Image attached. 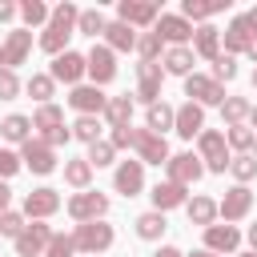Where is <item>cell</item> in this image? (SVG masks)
Masks as SVG:
<instances>
[{"instance_id":"39","label":"cell","mask_w":257,"mask_h":257,"mask_svg":"<svg viewBox=\"0 0 257 257\" xmlns=\"http://www.w3.org/2000/svg\"><path fill=\"white\" fill-rule=\"evenodd\" d=\"M229 173L237 177V185H249V181L257 177V157H253V153H237V157L229 161Z\"/></svg>"},{"instance_id":"40","label":"cell","mask_w":257,"mask_h":257,"mask_svg":"<svg viewBox=\"0 0 257 257\" xmlns=\"http://www.w3.org/2000/svg\"><path fill=\"white\" fill-rule=\"evenodd\" d=\"M72 137L84 141V145H96L100 141V116H76L72 120Z\"/></svg>"},{"instance_id":"25","label":"cell","mask_w":257,"mask_h":257,"mask_svg":"<svg viewBox=\"0 0 257 257\" xmlns=\"http://www.w3.org/2000/svg\"><path fill=\"white\" fill-rule=\"evenodd\" d=\"M229 8V0H181V16L193 24V20H201V24H209L217 12H225Z\"/></svg>"},{"instance_id":"58","label":"cell","mask_w":257,"mask_h":257,"mask_svg":"<svg viewBox=\"0 0 257 257\" xmlns=\"http://www.w3.org/2000/svg\"><path fill=\"white\" fill-rule=\"evenodd\" d=\"M0 68H4V44H0Z\"/></svg>"},{"instance_id":"48","label":"cell","mask_w":257,"mask_h":257,"mask_svg":"<svg viewBox=\"0 0 257 257\" xmlns=\"http://www.w3.org/2000/svg\"><path fill=\"white\" fill-rule=\"evenodd\" d=\"M20 153H12V149H0V181H8V177H16L20 173Z\"/></svg>"},{"instance_id":"12","label":"cell","mask_w":257,"mask_h":257,"mask_svg":"<svg viewBox=\"0 0 257 257\" xmlns=\"http://www.w3.org/2000/svg\"><path fill=\"white\" fill-rule=\"evenodd\" d=\"M165 169H169V181H173V185H185V189L205 177V165H201V157H193V153H173Z\"/></svg>"},{"instance_id":"43","label":"cell","mask_w":257,"mask_h":257,"mask_svg":"<svg viewBox=\"0 0 257 257\" xmlns=\"http://www.w3.org/2000/svg\"><path fill=\"white\" fill-rule=\"evenodd\" d=\"M112 157H116L112 141H96V145H88V165H92V169H104V165H112Z\"/></svg>"},{"instance_id":"33","label":"cell","mask_w":257,"mask_h":257,"mask_svg":"<svg viewBox=\"0 0 257 257\" xmlns=\"http://www.w3.org/2000/svg\"><path fill=\"white\" fill-rule=\"evenodd\" d=\"M64 181L72 185V189H88L92 185V165H88V157H72V161H64Z\"/></svg>"},{"instance_id":"36","label":"cell","mask_w":257,"mask_h":257,"mask_svg":"<svg viewBox=\"0 0 257 257\" xmlns=\"http://www.w3.org/2000/svg\"><path fill=\"white\" fill-rule=\"evenodd\" d=\"M64 124V108L60 104H40L36 112H32V128L44 137V133H52V128H60Z\"/></svg>"},{"instance_id":"3","label":"cell","mask_w":257,"mask_h":257,"mask_svg":"<svg viewBox=\"0 0 257 257\" xmlns=\"http://www.w3.org/2000/svg\"><path fill=\"white\" fill-rule=\"evenodd\" d=\"M112 241H116V233H112L108 221H84V225L72 229V245H76V253H88V257L112 249Z\"/></svg>"},{"instance_id":"52","label":"cell","mask_w":257,"mask_h":257,"mask_svg":"<svg viewBox=\"0 0 257 257\" xmlns=\"http://www.w3.org/2000/svg\"><path fill=\"white\" fill-rule=\"evenodd\" d=\"M153 257H185V253H181V249H177V245H161V249H157V253H153Z\"/></svg>"},{"instance_id":"42","label":"cell","mask_w":257,"mask_h":257,"mask_svg":"<svg viewBox=\"0 0 257 257\" xmlns=\"http://www.w3.org/2000/svg\"><path fill=\"white\" fill-rule=\"evenodd\" d=\"M137 52H141V60H157V56L165 52V40H161L157 32H141V40H137Z\"/></svg>"},{"instance_id":"16","label":"cell","mask_w":257,"mask_h":257,"mask_svg":"<svg viewBox=\"0 0 257 257\" xmlns=\"http://www.w3.org/2000/svg\"><path fill=\"white\" fill-rule=\"evenodd\" d=\"M60 209V193L56 189H32V193H24V217L28 221H44V217H52Z\"/></svg>"},{"instance_id":"8","label":"cell","mask_w":257,"mask_h":257,"mask_svg":"<svg viewBox=\"0 0 257 257\" xmlns=\"http://www.w3.org/2000/svg\"><path fill=\"white\" fill-rule=\"evenodd\" d=\"M153 32H157L169 48H185V44L193 40V32H197V28H193L181 12H177V16H173V12H161V20L153 24Z\"/></svg>"},{"instance_id":"51","label":"cell","mask_w":257,"mask_h":257,"mask_svg":"<svg viewBox=\"0 0 257 257\" xmlns=\"http://www.w3.org/2000/svg\"><path fill=\"white\" fill-rule=\"evenodd\" d=\"M8 201H12V189H8V181H0V217L8 213Z\"/></svg>"},{"instance_id":"6","label":"cell","mask_w":257,"mask_h":257,"mask_svg":"<svg viewBox=\"0 0 257 257\" xmlns=\"http://www.w3.org/2000/svg\"><path fill=\"white\" fill-rule=\"evenodd\" d=\"M185 96L193 100V104H225V84H217L213 76H205V72H193V76H185Z\"/></svg>"},{"instance_id":"15","label":"cell","mask_w":257,"mask_h":257,"mask_svg":"<svg viewBox=\"0 0 257 257\" xmlns=\"http://www.w3.org/2000/svg\"><path fill=\"white\" fill-rule=\"evenodd\" d=\"M137 153H141V165H169V141L165 137H157V133H149V128H137V145H133Z\"/></svg>"},{"instance_id":"27","label":"cell","mask_w":257,"mask_h":257,"mask_svg":"<svg viewBox=\"0 0 257 257\" xmlns=\"http://www.w3.org/2000/svg\"><path fill=\"white\" fill-rule=\"evenodd\" d=\"M0 137L12 141V145H28V141H32V116H24V112H8V116L0 120Z\"/></svg>"},{"instance_id":"20","label":"cell","mask_w":257,"mask_h":257,"mask_svg":"<svg viewBox=\"0 0 257 257\" xmlns=\"http://www.w3.org/2000/svg\"><path fill=\"white\" fill-rule=\"evenodd\" d=\"M112 185H116V193L137 197V193L145 189V165H141V161H120L116 173H112Z\"/></svg>"},{"instance_id":"61","label":"cell","mask_w":257,"mask_h":257,"mask_svg":"<svg viewBox=\"0 0 257 257\" xmlns=\"http://www.w3.org/2000/svg\"><path fill=\"white\" fill-rule=\"evenodd\" d=\"M253 157H257V141H253Z\"/></svg>"},{"instance_id":"47","label":"cell","mask_w":257,"mask_h":257,"mask_svg":"<svg viewBox=\"0 0 257 257\" xmlns=\"http://www.w3.org/2000/svg\"><path fill=\"white\" fill-rule=\"evenodd\" d=\"M72 253H76L72 233H56V237H52V245L44 249V257H72Z\"/></svg>"},{"instance_id":"31","label":"cell","mask_w":257,"mask_h":257,"mask_svg":"<svg viewBox=\"0 0 257 257\" xmlns=\"http://www.w3.org/2000/svg\"><path fill=\"white\" fill-rule=\"evenodd\" d=\"M24 92H28L36 104H52V96H56V80H52L48 72H32V76L24 80Z\"/></svg>"},{"instance_id":"44","label":"cell","mask_w":257,"mask_h":257,"mask_svg":"<svg viewBox=\"0 0 257 257\" xmlns=\"http://www.w3.org/2000/svg\"><path fill=\"white\" fill-rule=\"evenodd\" d=\"M233 76H237V56L221 52V56L213 60V80H217V84H225V80H233Z\"/></svg>"},{"instance_id":"59","label":"cell","mask_w":257,"mask_h":257,"mask_svg":"<svg viewBox=\"0 0 257 257\" xmlns=\"http://www.w3.org/2000/svg\"><path fill=\"white\" fill-rule=\"evenodd\" d=\"M237 257H257V253H253V249H249V253H237Z\"/></svg>"},{"instance_id":"2","label":"cell","mask_w":257,"mask_h":257,"mask_svg":"<svg viewBox=\"0 0 257 257\" xmlns=\"http://www.w3.org/2000/svg\"><path fill=\"white\" fill-rule=\"evenodd\" d=\"M197 157H201L205 173H225V169H229V161H233L225 133H217V128H205V133L197 137Z\"/></svg>"},{"instance_id":"30","label":"cell","mask_w":257,"mask_h":257,"mask_svg":"<svg viewBox=\"0 0 257 257\" xmlns=\"http://www.w3.org/2000/svg\"><path fill=\"white\" fill-rule=\"evenodd\" d=\"M185 213H189V225H201V229L217 225V201L213 197H193L185 205Z\"/></svg>"},{"instance_id":"24","label":"cell","mask_w":257,"mask_h":257,"mask_svg":"<svg viewBox=\"0 0 257 257\" xmlns=\"http://www.w3.org/2000/svg\"><path fill=\"white\" fill-rule=\"evenodd\" d=\"M153 209L157 213H169V209H177V205H189V193H185V185H173V181H161V185H153Z\"/></svg>"},{"instance_id":"45","label":"cell","mask_w":257,"mask_h":257,"mask_svg":"<svg viewBox=\"0 0 257 257\" xmlns=\"http://www.w3.org/2000/svg\"><path fill=\"white\" fill-rule=\"evenodd\" d=\"M24 229H28V221H24V213H12V209H8V213L0 217V237H12V241H16V237H20Z\"/></svg>"},{"instance_id":"9","label":"cell","mask_w":257,"mask_h":257,"mask_svg":"<svg viewBox=\"0 0 257 257\" xmlns=\"http://www.w3.org/2000/svg\"><path fill=\"white\" fill-rule=\"evenodd\" d=\"M48 76L52 80H64V84H80L84 76H88V56H80V52H60V56H52V68H48Z\"/></svg>"},{"instance_id":"4","label":"cell","mask_w":257,"mask_h":257,"mask_svg":"<svg viewBox=\"0 0 257 257\" xmlns=\"http://www.w3.org/2000/svg\"><path fill=\"white\" fill-rule=\"evenodd\" d=\"M64 209H68V217H72L76 225H84V221H104V213H108V197L84 189V193H72Z\"/></svg>"},{"instance_id":"55","label":"cell","mask_w":257,"mask_h":257,"mask_svg":"<svg viewBox=\"0 0 257 257\" xmlns=\"http://www.w3.org/2000/svg\"><path fill=\"white\" fill-rule=\"evenodd\" d=\"M245 20H249V28L257 32V8H249V12H245Z\"/></svg>"},{"instance_id":"5","label":"cell","mask_w":257,"mask_h":257,"mask_svg":"<svg viewBox=\"0 0 257 257\" xmlns=\"http://www.w3.org/2000/svg\"><path fill=\"white\" fill-rule=\"evenodd\" d=\"M116 20L128 24V28H153L161 20V8H157V0H120Z\"/></svg>"},{"instance_id":"53","label":"cell","mask_w":257,"mask_h":257,"mask_svg":"<svg viewBox=\"0 0 257 257\" xmlns=\"http://www.w3.org/2000/svg\"><path fill=\"white\" fill-rule=\"evenodd\" d=\"M245 56H249V60H253V64H257V36H253V40H249V48H245Z\"/></svg>"},{"instance_id":"37","label":"cell","mask_w":257,"mask_h":257,"mask_svg":"<svg viewBox=\"0 0 257 257\" xmlns=\"http://www.w3.org/2000/svg\"><path fill=\"white\" fill-rule=\"evenodd\" d=\"M104 28H108V20H104V12H100V8H84V12H80V20H76V32H80V36H92V40H96V36H104Z\"/></svg>"},{"instance_id":"10","label":"cell","mask_w":257,"mask_h":257,"mask_svg":"<svg viewBox=\"0 0 257 257\" xmlns=\"http://www.w3.org/2000/svg\"><path fill=\"white\" fill-rule=\"evenodd\" d=\"M52 225H44V221H32L20 237H16V257H44V249L52 245Z\"/></svg>"},{"instance_id":"22","label":"cell","mask_w":257,"mask_h":257,"mask_svg":"<svg viewBox=\"0 0 257 257\" xmlns=\"http://www.w3.org/2000/svg\"><path fill=\"white\" fill-rule=\"evenodd\" d=\"M253 36H257V32L249 28V20H245V16H233V20H229V28L221 32V40H225V52H229V56H237V52H245Z\"/></svg>"},{"instance_id":"18","label":"cell","mask_w":257,"mask_h":257,"mask_svg":"<svg viewBox=\"0 0 257 257\" xmlns=\"http://www.w3.org/2000/svg\"><path fill=\"white\" fill-rule=\"evenodd\" d=\"M173 133H177V137H185V141L201 137V133H205V108H201V104H193V100L177 104V120H173Z\"/></svg>"},{"instance_id":"57","label":"cell","mask_w":257,"mask_h":257,"mask_svg":"<svg viewBox=\"0 0 257 257\" xmlns=\"http://www.w3.org/2000/svg\"><path fill=\"white\" fill-rule=\"evenodd\" d=\"M249 124H253V128H257V104H253V116H249Z\"/></svg>"},{"instance_id":"23","label":"cell","mask_w":257,"mask_h":257,"mask_svg":"<svg viewBox=\"0 0 257 257\" xmlns=\"http://www.w3.org/2000/svg\"><path fill=\"white\" fill-rule=\"evenodd\" d=\"M193 52H197L201 60H217V56H221V28H217V24H197V32H193Z\"/></svg>"},{"instance_id":"7","label":"cell","mask_w":257,"mask_h":257,"mask_svg":"<svg viewBox=\"0 0 257 257\" xmlns=\"http://www.w3.org/2000/svg\"><path fill=\"white\" fill-rule=\"evenodd\" d=\"M249 209H253V189H249V185H233V189H225V197L217 201V217H225V225L245 221Z\"/></svg>"},{"instance_id":"60","label":"cell","mask_w":257,"mask_h":257,"mask_svg":"<svg viewBox=\"0 0 257 257\" xmlns=\"http://www.w3.org/2000/svg\"><path fill=\"white\" fill-rule=\"evenodd\" d=\"M253 88H257V68H253Z\"/></svg>"},{"instance_id":"19","label":"cell","mask_w":257,"mask_h":257,"mask_svg":"<svg viewBox=\"0 0 257 257\" xmlns=\"http://www.w3.org/2000/svg\"><path fill=\"white\" fill-rule=\"evenodd\" d=\"M28 52H32V32H28V28H12V32L4 36V68L16 72V64H24Z\"/></svg>"},{"instance_id":"38","label":"cell","mask_w":257,"mask_h":257,"mask_svg":"<svg viewBox=\"0 0 257 257\" xmlns=\"http://www.w3.org/2000/svg\"><path fill=\"white\" fill-rule=\"evenodd\" d=\"M20 20H24L28 28H36V24H48V20H52V8H48L44 0H24V4H20Z\"/></svg>"},{"instance_id":"35","label":"cell","mask_w":257,"mask_h":257,"mask_svg":"<svg viewBox=\"0 0 257 257\" xmlns=\"http://www.w3.org/2000/svg\"><path fill=\"white\" fill-rule=\"evenodd\" d=\"M221 116H225V124H229V128H237V124H245V120L253 116V104H249L245 96H225Z\"/></svg>"},{"instance_id":"28","label":"cell","mask_w":257,"mask_h":257,"mask_svg":"<svg viewBox=\"0 0 257 257\" xmlns=\"http://www.w3.org/2000/svg\"><path fill=\"white\" fill-rule=\"evenodd\" d=\"M137 40H141V32L128 28V24H120V20H112V24L104 28V44H108L112 52H133Z\"/></svg>"},{"instance_id":"41","label":"cell","mask_w":257,"mask_h":257,"mask_svg":"<svg viewBox=\"0 0 257 257\" xmlns=\"http://www.w3.org/2000/svg\"><path fill=\"white\" fill-rule=\"evenodd\" d=\"M225 141H229V149H237V153H253L257 133H253L249 124H237V128H225Z\"/></svg>"},{"instance_id":"21","label":"cell","mask_w":257,"mask_h":257,"mask_svg":"<svg viewBox=\"0 0 257 257\" xmlns=\"http://www.w3.org/2000/svg\"><path fill=\"white\" fill-rule=\"evenodd\" d=\"M237 245H241V229L237 225H209L205 229V249L209 253H237Z\"/></svg>"},{"instance_id":"17","label":"cell","mask_w":257,"mask_h":257,"mask_svg":"<svg viewBox=\"0 0 257 257\" xmlns=\"http://www.w3.org/2000/svg\"><path fill=\"white\" fill-rule=\"evenodd\" d=\"M88 76H92L96 88L116 76V52L108 44H92V52H88Z\"/></svg>"},{"instance_id":"49","label":"cell","mask_w":257,"mask_h":257,"mask_svg":"<svg viewBox=\"0 0 257 257\" xmlns=\"http://www.w3.org/2000/svg\"><path fill=\"white\" fill-rule=\"evenodd\" d=\"M112 149H133L137 145V128H112Z\"/></svg>"},{"instance_id":"32","label":"cell","mask_w":257,"mask_h":257,"mask_svg":"<svg viewBox=\"0 0 257 257\" xmlns=\"http://www.w3.org/2000/svg\"><path fill=\"white\" fill-rule=\"evenodd\" d=\"M145 120H149V133L165 137V128H173V120H177V108H173V104H165V100H157V104H149Z\"/></svg>"},{"instance_id":"14","label":"cell","mask_w":257,"mask_h":257,"mask_svg":"<svg viewBox=\"0 0 257 257\" xmlns=\"http://www.w3.org/2000/svg\"><path fill=\"white\" fill-rule=\"evenodd\" d=\"M20 161H24L36 177H48V173L56 169V149H48L40 137H32L28 145H20Z\"/></svg>"},{"instance_id":"26","label":"cell","mask_w":257,"mask_h":257,"mask_svg":"<svg viewBox=\"0 0 257 257\" xmlns=\"http://www.w3.org/2000/svg\"><path fill=\"white\" fill-rule=\"evenodd\" d=\"M193 60H197L193 44H185V48H165V56H161V64H165L169 76H193Z\"/></svg>"},{"instance_id":"11","label":"cell","mask_w":257,"mask_h":257,"mask_svg":"<svg viewBox=\"0 0 257 257\" xmlns=\"http://www.w3.org/2000/svg\"><path fill=\"white\" fill-rule=\"evenodd\" d=\"M161 80H165V68L157 60H141L137 64V100L157 104L161 100Z\"/></svg>"},{"instance_id":"46","label":"cell","mask_w":257,"mask_h":257,"mask_svg":"<svg viewBox=\"0 0 257 257\" xmlns=\"http://www.w3.org/2000/svg\"><path fill=\"white\" fill-rule=\"evenodd\" d=\"M20 88H24V84H20V76H16L12 68H0V100H16V96H20Z\"/></svg>"},{"instance_id":"50","label":"cell","mask_w":257,"mask_h":257,"mask_svg":"<svg viewBox=\"0 0 257 257\" xmlns=\"http://www.w3.org/2000/svg\"><path fill=\"white\" fill-rule=\"evenodd\" d=\"M20 16V4H12V0H0V24H8V20H16Z\"/></svg>"},{"instance_id":"56","label":"cell","mask_w":257,"mask_h":257,"mask_svg":"<svg viewBox=\"0 0 257 257\" xmlns=\"http://www.w3.org/2000/svg\"><path fill=\"white\" fill-rule=\"evenodd\" d=\"M189 257H221V253H209V249H193Z\"/></svg>"},{"instance_id":"54","label":"cell","mask_w":257,"mask_h":257,"mask_svg":"<svg viewBox=\"0 0 257 257\" xmlns=\"http://www.w3.org/2000/svg\"><path fill=\"white\" fill-rule=\"evenodd\" d=\"M245 237H249V249L257 253V225H249V233H245Z\"/></svg>"},{"instance_id":"29","label":"cell","mask_w":257,"mask_h":257,"mask_svg":"<svg viewBox=\"0 0 257 257\" xmlns=\"http://www.w3.org/2000/svg\"><path fill=\"white\" fill-rule=\"evenodd\" d=\"M104 120L108 128H133V96H108Z\"/></svg>"},{"instance_id":"1","label":"cell","mask_w":257,"mask_h":257,"mask_svg":"<svg viewBox=\"0 0 257 257\" xmlns=\"http://www.w3.org/2000/svg\"><path fill=\"white\" fill-rule=\"evenodd\" d=\"M76 20H80V8L76 4H56L52 8V20L44 24V32H40V48L48 52V56H60V52H68V36H76Z\"/></svg>"},{"instance_id":"34","label":"cell","mask_w":257,"mask_h":257,"mask_svg":"<svg viewBox=\"0 0 257 257\" xmlns=\"http://www.w3.org/2000/svg\"><path fill=\"white\" fill-rule=\"evenodd\" d=\"M165 229H169V221H165V213H157V209H149V213L137 217V237H141V241H161Z\"/></svg>"},{"instance_id":"13","label":"cell","mask_w":257,"mask_h":257,"mask_svg":"<svg viewBox=\"0 0 257 257\" xmlns=\"http://www.w3.org/2000/svg\"><path fill=\"white\" fill-rule=\"evenodd\" d=\"M68 104H72L80 116H104V108H108V96H104L96 84H76V88L68 92Z\"/></svg>"}]
</instances>
